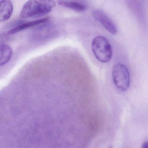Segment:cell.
I'll return each mask as SVG.
<instances>
[{"label": "cell", "instance_id": "obj_9", "mask_svg": "<svg viewBox=\"0 0 148 148\" xmlns=\"http://www.w3.org/2000/svg\"><path fill=\"white\" fill-rule=\"evenodd\" d=\"M143 148H148V142H145L143 143L142 146Z\"/></svg>", "mask_w": 148, "mask_h": 148}, {"label": "cell", "instance_id": "obj_7", "mask_svg": "<svg viewBox=\"0 0 148 148\" xmlns=\"http://www.w3.org/2000/svg\"><path fill=\"white\" fill-rule=\"evenodd\" d=\"M58 4L63 7L69 8L77 12H84L86 10L87 8L86 5L77 1H69L67 0H58Z\"/></svg>", "mask_w": 148, "mask_h": 148}, {"label": "cell", "instance_id": "obj_3", "mask_svg": "<svg viewBox=\"0 0 148 148\" xmlns=\"http://www.w3.org/2000/svg\"><path fill=\"white\" fill-rule=\"evenodd\" d=\"M112 76L115 85L119 90L125 91L129 88L130 83V73L126 66L118 63L113 66Z\"/></svg>", "mask_w": 148, "mask_h": 148}, {"label": "cell", "instance_id": "obj_6", "mask_svg": "<svg viewBox=\"0 0 148 148\" xmlns=\"http://www.w3.org/2000/svg\"><path fill=\"white\" fill-rule=\"evenodd\" d=\"M49 19V18L47 17V18L40 19L37 20L22 23V24L17 26L14 28H13L12 30L8 31V34L10 35V34L11 35V34H14L17 33L21 31L27 29V28L33 27L35 26L38 25H41V24H45L47 22Z\"/></svg>", "mask_w": 148, "mask_h": 148}, {"label": "cell", "instance_id": "obj_5", "mask_svg": "<svg viewBox=\"0 0 148 148\" xmlns=\"http://www.w3.org/2000/svg\"><path fill=\"white\" fill-rule=\"evenodd\" d=\"M13 5L11 0H1L0 2V21L5 22L11 18L13 12Z\"/></svg>", "mask_w": 148, "mask_h": 148}, {"label": "cell", "instance_id": "obj_2", "mask_svg": "<svg viewBox=\"0 0 148 148\" xmlns=\"http://www.w3.org/2000/svg\"><path fill=\"white\" fill-rule=\"evenodd\" d=\"M91 47L92 52L99 61L105 63L110 60L112 57V49L105 37L98 36L94 38Z\"/></svg>", "mask_w": 148, "mask_h": 148}, {"label": "cell", "instance_id": "obj_4", "mask_svg": "<svg viewBox=\"0 0 148 148\" xmlns=\"http://www.w3.org/2000/svg\"><path fill=\"white\" fill-rule=\"evenodd\" d=\"M92 15L95 20L101 23L109 32L113 35L116 34L117 29L116 25L104 12L100 10H95Z\"/></svg>", "mask_w": 148, "mask_h": 148}, {"label": "cell", "instance_id": "obj_1", "mask_svg": "<svg viewBox=\"0 0 148 148\" xmlns=\"http://www.w3.org/2000/svg\"><path fill=\"white\" fill-rule=\"evenodd\" d=\"M56 6L54 0H28L22 7L20 16L23 18L42 17Z\"/></svg>", "mask_w": 148, "mask_h": 148}, {"label": "cell", "instance_id": "obj_8", "mask_svg": "<svg viewBox=\"0 0 148 148\" xmlns=\"http://www.w3.org/2000/svg\"><path fill=\"white\" fill-rule=\"evenodd\" d=\"M13 51L10 46L1 45V66L8 63L12 56Z\"/></svg>", "mask_w": 148, "mask_h": 148}]
</instances>
